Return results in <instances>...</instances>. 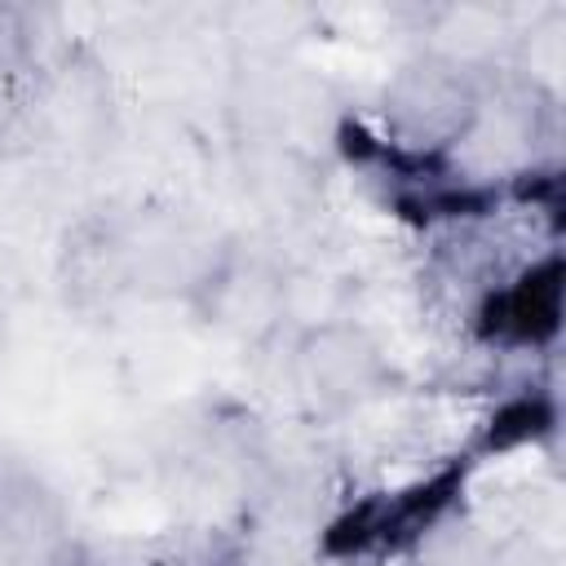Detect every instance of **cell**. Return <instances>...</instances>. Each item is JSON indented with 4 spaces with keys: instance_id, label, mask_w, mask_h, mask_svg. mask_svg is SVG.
<instances>
[{
    "instance_id": "obj_1",
    "label": "cell",
    "mask_w": 566,
    "mask_h": 566,
    "mask_svg": "<svg viewBox=\"0 0 566 566\" xmlns=\"http://www.w3.org/2000/svg\"><path fill=\"white\" fill-rule=\"evenodd\" d=\"M557 301H562L557 261H539L491 301V332L517 345H535L557 332Z\"/></svg>"
}]
</instances>
